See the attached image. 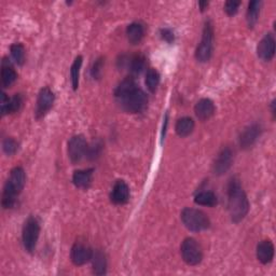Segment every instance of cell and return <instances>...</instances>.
<instances>
[{"label":"cell","instance_id":"cell-37","mask_svg":"<svg viewBox=\"0 0 276 276\" xmlns=\"http://www.w3.org/2000/svg\"><path fill=\"white\" fill-rule=\"evenodd\" d=\"M271 107H272V115H273V117H275V100L272 101Z\"/></svg>","mask_w":276,"mask_h":276},{"label":"cell","instance_id":"cell-15","mask_svg":"<svg viewBox=\"0 0 276 276\" xmlns=\"http://www.w3.org/2000/svg\"><path fill=\"white\" fill-rule=\"evenodd\" d=\"M215 105L213 100L210 98H202L196 102V105L194 107V112L197 119H200L201 121H206L211 119L214 114H215Z\"/></svg>","mask_w":276,"mask_h":276},{"label":"cell","instance_id":"cell-1","mask_svg":"<svg viewBox=\"0 0 276 276\" xmlns=\"http://www.w3.org/2000/svg\"><path fill=\"white\" fill-rule=\"evenodd\" d=\"M115 97L119 105L129 114H141L148 104L146 93L137 86L133 78H125L115 91Z\"/></svg>","mask_w":276,"mask_h":276},{"label":"cell","instance_id":"cell-23","mask_svg":"<svg viewBox=\"0 0 276 276\" xmlns=\"http://www.w3.org/2000/svg\"><path fill=\"white\" fill-rule=\"evenodd\" d=\"M261 2H258V0H254V2H250L247 9V14L246 19L247 23L250 28H253L258 22L259 14H260V9H261Z\"/></svg>","mask_w":276,"mask_h":276},{"label":"cell","instance_id":"cell-22","mask_svg":"<svg viewBox=\"0 0 276 276\" xmlns=\"http://www.w3.org/2000/svg\"><path fill=\"white\" fill-rule=\"evenodd\" d=\"M126 65L133 76H140L146 68V58L142 54H136L127 60Z\"/></svg>","mask_w":276,"mask_h":276},{"label":"cell","instance_id":"cell-7","mask_svg":"<svg viewBox=\"0 0 276 276\" xmlns=\"http://www.w3.org/2000/svg\"><path fill=\"white\" fill-rule=\"evenodd\" d=\"M180 253L188 265H197L203 259V249L198 242L192 237H188L183 242Z\"/></svg>","mask_w":276,"mask_h":276},{"label":"cell","instance_id":"cell-24","mask_svg":"<svg viewBox=\"0 0 276 276\" xmlns=\"http://www.w3.org/2000/svg\"><path fill=\"white\" fill-rule=\"evenodd\" d=\"M194 202L197 205H202V206H209L213 207L215 205H217L218 200L216 194L212 191H202L200 193H197L194 197Z\"/></svg>","mask_w":276,"mask_h":276},{"label":"cell","instance_id":"cell-26","mask_svg":"<svg viewBox=\"0 0 276 276\" xmlns=\"http://www.w3.org/2000/svg\"><path fill=\"white\" fill-rule=\"evenodd\" d=\"M82 60H83L82 56H78L75 59V62L71 68L72 86L75 91L78 89V86H79V77H80V69L82 66Z\"/></svg>","mask_w":276,"mask_h":276},{"label":"cell","instance_id":"cell-3","mask_svg":"<svg viewBox=\"0 0 276 276\" xmlns=\"http://www.w3.org/2000/svg\"><path fill=\"white\" fill-rule=\"evenodd\" d=\"M26 183L25 170L21 166L14 167L9 176L4 187L3 192V206L4 209H12L17 196L20 195Z\"/></svg>","mask_w":276,"mask_h":276},{"label":"cell","instance_id":"cell-16","mask_svg":"<svg viewBox=\"0 0 276 276\" xmlns=\"http://www.w3.org/2000/svg\"><path fill=\"white\" fill-rule=\"evenodd\" d=\"M257 258L262 264L270 263L274 258V245L271 240L264 239L257 246Z\"/></svg>","mask_w":276,"mask_h":276},{"label":"cell","instance_id":"cell-2","mask_svg":"<svg viewBox=\"0 0 276 276\" xmlns=\"http://www.w3.org/2000/svg\"><path fill=\"white\" fill-rule=\"evenodd\" d=\"M228 210L233 222L243 220L249 211V202L239 181L233 178L228 186Z\"/></svg>","mask_w":276,"mask_h":276},{"label":"cell","instance_id":"cell-6","mask_svg":"<svg viewBox=\"0 0 276 276\" xmlns=\"http://www.w3.org/2000/svg\"><path fill=\"white\" fill-rule=\"evenodd\" d=\"M39 234H40L39 221L34 217H29L24 224L22 233L23 245L26 252L32 253L33 250L36 249Z\"/></svg>","mask_w":276,"mask_h":276},{"label":"cell","instance_id":"cell-29","mask_svg":"<svg viewBox=\"0 0 276 276\" xmlns=\"http://www.w3.org/2000/svg\"><path fill=\"white\" fill-rule=\"evenodd\" d=\"M102 149V145L100 142H95L91 146H88V150H86V158L89 160H97L100 157Z\"/></svg>","mask_w":276,"mask_h":276},{"label":"cell","instance_id":"cell-13","mask_svg":"<svg viewBox=\"0 0 276 276\" xmlns=\"http://www.w3.org/2000/svg\"><path fill=\"white\" fill-rule=\"evenodd\" d=\"M261 134V126L259 124H252L247 126L239 136V146L242 149H249L257 142Z\"/></svg>","mask_w":276,"mask_h":276},{"label":"cell","instance_id":"cell-20","mask_svg":"<svg viewBox=\"0 0 276 276\" xmlns=\"http://www.w3.org/2000/svg\"><path fill=\"white\" fill-rule=\"evenodd\" d=\"M91 261L93 263V270L96 275H104L107 271V260L106 256L101 250H95L93 252Z\"/></svg>","mask_w":276,"mask_h":276},{"label":"cell","instance_id":"cell-17","mask_svg":"<svg viewBox=\"0 0 276 276\" xmlns=\"http://www.w3.org/2000/svg\"><path fill=\"white\" fill-rule=\"evenodd\" d=\"M93 180V169L76 170L73 176L74 185L79 189H89Z\"/></svg>","mask_w":276,"mask_h":276},{"label":"cell","instance_id":"cell-34","mask_svg":"<svg viewBox=\"0 0 276 276\" xmlns=\"http://www.w3.org/2000/svg\"><path fill=\"white\" fill-rule=\"evenodd\" d=\"M8 102H9V97L7 96L6 93H2V115L6 116V110L8 107Z\"/></svg>","mask_w":276,"mask_h":276},{"label":"cell","instance_id":"cell-8","mask_svg":"<svg viewBox=\"0 0 276 276\" xmlns=\"http://www.w3.org/2000/svg\"><path fill=\"white\" fill-rule=\"evenodd\" d=\"M86 150H88V143L82 135H76L68 142V157L74 164L82 160L86 154Z\"/></svg>","mask_w":276,"mask_h":276},{"label":"cell","instance_id":"cell-14","mask_svg":"<svg viewBox=\"0 0 276 276\" xmlns=\"http://www.w3.org/2000/svg\"><path fill=\"white\" fill-rule=\"evenodd\" d=\"M111 202L116 205H124L129 200V188L124 180H117L110 194Z\"/></svg>","mask_w":276,"mask_h":276},{"label":"cell","instance_id":"cell-32","mask_svg":"<svg viewBox=\"0 0 276 276\" xmlns=\"http://www.w3.org/2000/svg\"><path fill=\"white\" fill-rule=\"evenodd\" d=\"M239 6V2H233V0H231V2H227L226 5H224V11L229 16H233L237 13Z\"/></svg>","mask_w":276,"mask_h":276},{"label":"cell","instance_id":"cell-10","mask_svg":"<svg viewBox=\"0 0 276 276\" xmlns=\"http://www.w3.org/2000/svg\"><path fill=\"white\" fill-rule=\"evenodd\" d=\"M233 163V152L229 148V147H226L223 148L217 155V158L215 160L213 170L214 174L217 176H221L231 168Z\"/></svg>","mask_w":276,"mask_h":276},{"label":"cell","instance_id":"cell-18","mask_svg":"<svg viewBox=\"0 0 276 276\" xmlns=\"http://www.w3.org/2000/svg\"><path fill=\"white\" fill-rule=\"evenodd\" d=\"M17 79V74L14 71V68L11 62L7 58H4L2 65V83L4 88H9L11 86L15 80Z\"/></svg>","mask_w":276,"mask_h":276},{"label":"cell","instance_id":"cell-27","mask_svg":"<svg viewBox=\"0 0 276 276\" xmlns=\"http://www.w3.org/2000/svg\"><path fill=\"white\" fill-rule=\"evenodd\" d=\"M11 56L14 59L15 64L22 66L25 62V48L22 43H14L10 48Z\"/></svg>","mask_w":276,"mask_h":276},{"label":"cell","instance_id":"cell-19","mask_svg":"<svg viewBox=\"0 0 276 276\" xmlns=\"http://www.w3.org/2000/svg\"><path fill=\"white\" fill-rule=\"evenodd\" d=\"M126 36L129 43H132V45H137V43H140L143 40L145 36L144 26L141 23H137V22L129 24L126 28Z\"/></svg>","mask_w":276,"mask_h":276},{"label":"cell","instance_id":"cell-35","mask_svg":"<svg viewBox=\"0 0 276 276\" xmlns=\"http://www.w3.org/2000/svg\"><path fill=\"white\" fill-rule=\"evenodd\" d=\"M167 123H168V115L166 114L165 119H164V125H163V131H162V138H164V136H165V132H166Z\"/></svg>","mask_w":276,"mask_h":276},{"label":"cell","instance_id":"cell-11","mask_svg":"<svg viewBox=\"0 0 276 276\" xmlns=\"http://www.w3.org/2000/svg\"><path fill=\"white\" fill-rule=\"evenodd\" d=\"M257 53L259 58L264 62H270L275 54V39L272 33H266L259 42L257 48Z\"/></svg>","mask_w":276,"mask_h":276},{"label":"cell","instance_id":"cell-9","mask_svg":"<svg viewBox=\"0 0 276 276\" xmlns=\"http://www.w3.org/2000/svg\"><path fill=\"white\" fill-rule=\"evenodd\" d=\"M54 93L48 86L42 88L38 94L36 104V118L41 119L45 117L54 104Z\"/></svg>","mask_w":276,"mask_h":276},{"label":"cell","instance_id":"cell-5","mask_svg":"<svg viewBox=\"0 0 276 276\" xmlns=\"http://www.w3.org/2000/svg\"><path fill=\"white\" fill-rule=\"evenodd\" d=\"M214 51V26L209 20L205 22L202 39L195 51V57L201 63L209 62Z\"/></svg>","mask_w":276,"mask_h":276},{"label":"cell","instance_id":"cell-36","mask_svg":"<svg viewBox=\"0 0 276 276\" xmlns=\"http://www.w3.org/2000/svg\"><path fill=\"white\" fill-rule=\"evenodd\" d=\"M198 6H200L201 11L204 12L207 9V7H209V3H207V2H200V3H198Z\"/></svg>","mask_w":276,"mask_h":276},{"label":"cell","instance_id":"cell-28","mask_svg":"<svg viewBox=\"0 0 276 276\" xmlns=\"http://www.w3.org/2000/svg\"><path fill=\"white\" fill-rule=\"evenodd\" d=\"M23 105V97L21 94H15L13 97L9 98L8 102V107L6 110V115L9 114H14V112H17Z\"/></svg>","mask_w":276,"mask_h":276},{"label":"cell","instance_id":"cell-21","mask_svg":"<svg viewBox=\"0 0 276 276\" xmlns=\"http://www.w3.org/2000/svg\"><path fill=\"white\" fill-rule=\"evenodd\" d=\"M194 129V121L190 117H183L178 119L175 125V131L178 136L187 137L193 132Z\"/></svg>","mask_w":276,"mask_h":276},{"label":"cell","instance_id":"cell-33","mask_svg":"<svg viewBox=\"0 0 276 276\" xmlns=\"http://www.w3.org/2000/svg\"><path fill=\"white\" fill-rule=\"evenodd\" d=\"M161 36H162V38L164 39V40H165V41H167V42H172V41H174V39H175V36H174V32H172L170 29H168V28H164V29H162L161 30Z\"/></svg>","mask_w":276,"mask_h":276},{"label":"cell","instance_id":"cell-12","mask_svg":"<svg viewBox=\"0 0 276 276\" xmlns=\"http://www.w3.org/2000/svg\"><path fill=\"white\" fill-rule=\"evenodd\" d=\"M93 250L82 243H76L71 252V259L75 265H83L92 259Z\"/></svg>","mask_w":276,"mask_h":276},{"label":"cell","instance_id":"cell-30","mask_svg":"<svg viewBox=\"0 0 276 276\" xmlns=\"http://www.w3.org/2000/svg\"><path fill=\"white\" fill-rule=\"evenodd\" d=\"M3 149L6 154L13 155L17 151V149H19V144L13 138L8 137L3 143Z\"/></svg>","mask_w":276,"mask_h":276},{"label":"cell","instance_id":"cell-25","mask_svg":"<svg viewBox=\"0 0 276 276\" xmlns=\"http://www.w3.org/2000/svg\"><path fill=\"white\" fill-rule=\"evenodd\" d=\"M160 84V74L153 68H150L147 71L146 74V85L151 93L155 92Z\"/></svg>","mask_w":276,"mask_h":276},{"label":"cell","instance_id":"cell-31","mask_svg":"<svg viewBox=\"0 0 276 276\" xmlns=\"http://www.w3.org/2000/svg\"><path fill=\"white\" fill-rule=\"evenodd\" d=\"M102 67H104V59L101 57L95 60V63L93 64L92 71H91L92 77L94 78V79H99L100 76H101Z\"/></svg>","mask_w":276,"mask_h":276},{"label":"cell","instance_id":"cell-4","mask_svg":"<svg viewBox=\"0 0 276 276\" xmlns=\"http://www.w3.org/2000/svg\"><path fill=\"white\" fill-rule=\"evenodd\" d=\"M181 221L188 230L193 232H201L211 227V220L207 215L195 209H185L181 212Z\"/></svg>","mask_w":276,"mask_h":276}]
</instances>
